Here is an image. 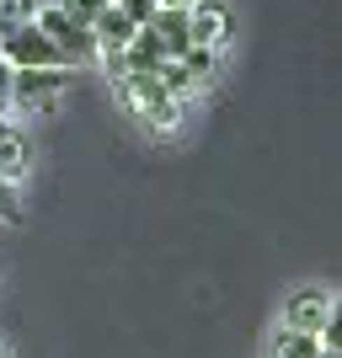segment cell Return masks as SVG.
I'll use <instances>...</instances> for the list:
<instances>
[{
  "label": "cell",
  "instance_id": "obj_5",
  "mask_svg": "<svg viewBox=\"0 0 342 358\" xmlns=\"http://www.w3.org/2000/svg\"><path fill=\"white\" fill-rule=\"evenodd\" d=\"M327 321H332V289L305 284V289H294V294L283 299V327H289V331L321 337V331H327Z\"/></svg>",
  "mask_w": 342,
  "mask_h": 358
},
{
  "label": "cell",
  "instance_id": "obj_6",
  "mask_svg": "<svg viewBox=\"0 0 342 358\" xmlns=\"http://www.w3.org/2000/svg\"><path fill=\"white\" fill-rule=\"evenodd\" d=\"M187 27H193V48L220 54L236 38V11H230V0H198L193 11H187Z\"/></svg>",
  "mask_w": 342,
  "mask_h": 358
},
{
  "label": "cell",
  "instance_id": "obj_15",
  "mask_svg": "<svg viewBox=\"0 0 342 358\" xmlns=\"http://www.w3.org/2000/svg\"><path fill=\"white\" fill-rule=\"evenodd\" d=\"M321 348H327V353H342V299H332V321H327V331H321Z\"/></svg>",
  "mask_w": 342,
  "mask_h": 358
},
{
  "label": "cell",
  "instance_id": "obj_3",
  "mask_svg": "<svg viewBox=\"0 0 342 358\" xmlns=\"http://www.w3.org/2000/svg\"><path fill=\"white\" fill-rule=\"evenodd\" d=\"M38 32L54 43V54L64 59V70H70V64L97 59V32H91V27H75L59 6H38Z\"/></svg>",
  "mask_w": 342,
  "mask_h": 358
},
{
  "label": "cell",
  "instance_id": "obj_4",
  "mask_svg": "<svg viewBox=\"0 0 342 358\" xmlns=\"http://www.w3.org/2000/svg\"><path fill=\"white\" fill-rule=\"evenodd\" d=\"M0 64H11V70H64V59L54 54V43L38 32V22L22 27V32H11V38H0Z\"/></svg>",
  "mask_w": 342,
  "mask_h": 358
},
{
  "label": "cell",
  "instance_id": "obj_14",
  "mask_svg": "<svg viewBox=\"0 0 342 358\" xmlns=\"http://www.w3.org/2000/svg\"><path fill=\"white\" fill-rule=\"evenodd\" d=\"M0 224H22V193L6 177H0Z\"/></svg>",
  "mask_w": 342,
  "mask_h": 358
},
{
  "label": "cell",
  "instance_id": "obj_12",
  "mask_svg": "<svg viewBox=\"0 0 342 358\" xmlns=\"http://www.w3.org/2000/svg\"><path fill=\"white\" fill-rule=\"evenodd\" d=\"M182 70H187V80H193V91H204L208 80H214V70H220V54H208V48H193V54L182 59Z\"/></svg>",
  "mask_w": 342,
  "mask_h": 358
},
{
  "label": "cell",
  "instance_id": "obj_19",
  "mask_svg": "<svg viewBox=\"0 0 342 358\" xmlns=\"http://www.w3.org/2000/svg\"><path fill=\"white\" fill-rule=\"evenodd\" d=\"M321 358H342V353H327V348H321Z\"/></svg>",
  "mask_w": 342,
  "mask_h": 358
},
{
  "label": "cell",
  "instance_id": "obj_7",
  "mask_svg": "<svg viewBox=\"0 0 342 358\" xmlns=\"http://www.w3.org/2000/svg\"><path fill=\"white\" fill-rule=\"evenodd\" d=\"M145 32L161 43L166 59H187V54H193V27H187V11H155Z\"/></svg>",
  "mask_w": 342,
  "mask_h": 358
},
{
  "label": "cell",
  "instance_id": "obj_17",
  "mask_svg": "<svg viewBox=\"0 0 342 358\" xmlns=\"http://www.w3.org/2000/svg\"><path fill=\"white\" fill-rule=\"evenodd\" d=\"M11 80H16V70L0 64V123H6V113H11Z\"/></svg>",
  "mask_w": 342,
  "mask_h": 358
},
{
  "label": "cell",
  "instance_id": "obj_9",
  "mask_svg": "<svg viewBox=\"0 0 342 358\" xmlns=\"http://www.w3.org/2000/svg\"><path fill=\"white\" fill-rule=\"evenodd\" d=\"M32 166V145L22 129H11V123H0V177L6 182H22Z\"/></svg>",
  "mask_w": 342,
  "mask_h": 358
},
{
  "label": "cell",
  "instance_id": "obj_1",
  "mask_svg": "<svg viewBox=\"0 0 342 358\" xmlns=\"http://www.w3.org/2000/svg\"><path fill=\"white\" fill-rule=\"evenodd\" d=\"M118 102L150 139L182 134V102L161 86V75H123L118 80Z\"/></svg>",
  "mask_w": 342,
  "mask_h": 358
},
{
  "label": "cell",
  "instance_id": "obj_10",
  "mask_svg": "<svg viewBox=\"0 0 342 358\" xmlns=\"http://www.w3.org/2000/svg\"><path fill=\"white\" fill-rule=\"evenodd\" d=\"M268 358H321V337H305V331L278 327L268 343Z\"/></svg>",
  "mask_w": 342,
  "mask_h": 358
},
{
  "label": "cell",
  "instance_id": "obj_8",
  "mask_svg": "<svg viewBox=\"0 0 342 358\" xmlns=\"http://www.w3.org/2000/svg\"><path fill=\"white\" fill-rule=\"evenodd\" d=\"M97 48H129L139 38V22L129 11H123V6H102V16H97Z\"/></svg>",
  "mask_w": 342,
  "mask_h": 358
},
{
  "label": "cell",
  "instance_id": "obj_2",
  "mask_svg": "<svg viewBox=\"0 0 342 358\" xmlns=\"http://www.w3.org/2000/svg\"><path fill=\"white\" fill-rule=\"evenodd\" d=\"M70 70H16L11 80V113H59Z\"/></svg>",
  "mask_w": 342,
  "mask_h": 358
},
{
  "label": "cell",
  "instance_id": "obj_18",
  "mask_svg": "<svg viewBox=\"0 0 342 358\" xmlns=\"http://www.w3.org/2000/svg\"><path fill=\"white\" fill-rule=\"evenodd\" d=\"M198 0H161V11H193Z\"/></svg>",
  "mask_w": 342,
  "mask_h": 358
},
{
  "label": "cell",
  "instance_id": "obj_20",
  "mask_svg": "<svg viewBox=\"0 0 342 358\" xmlns=\"http://www.w3.org/2000/svg\"><path fill=\"white\" fill-rule=\"evenodd\" d=\"M102 6H123V0H102Z\"/></svg>",
  "mask_w": 342,
  "mask_h": 358
},
{
  "label": "cell",
  "instance_id": "obj_13",
  "mask_svg": "<svg viewBox=\"0 0 342 358\" xmlns=\"http://www.w3.org/2000/svg\"><path fill=\"white\" fill-rule=\"evenodd\" d=\"M64 16H70L75 27H97V16H102V0H54Z\"/></svg>",
  "mask_w": 342,
  "mask_h": 358
},
{
  "label": "cell",
  "instance_id": "obj_16",
  "mask_svg": "<svg viewBox=\"0 0 342 358\" xmlns=\"http://www.w3.org/2000/svg\"><path fill=\"white\" fill-rule=\"evenodd\" d=\"M97 59L107 64V75H113V80H123V75H129V48H97Z\"/></svg>",
  "mask_w": 342,
  "mask_h": 358
},
{
  "label": "cell",
  "instance_id": "obj_11",
  "mask_svg": "<svg viewBox=\"0 0 342 358\" xmlns=\"http://www.w3.org/2000/svg\"><path fill=\"white\" fill-rule=\"evenodd\" d=\"M38 22V0H0V38L32 27Z\"/></svg>",
  "mask_w": 342,
  "mask_h": 358
}]
</instances>
